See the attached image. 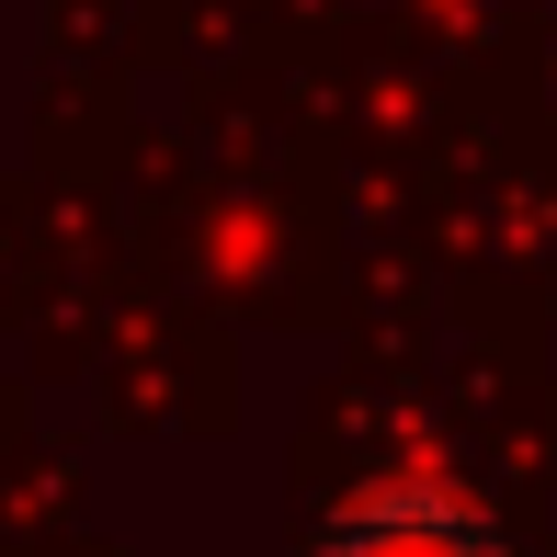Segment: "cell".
<instances>
[{
    "label": "cell",
    "mask_w": 557,
    "mask_h": 557,
    "mask_svg": "<svg viewBox=\"0 0 557 557\" xmlns=\"http://www.w3.org/2000/svg\"><path fill=\"white\" fill-rule=\"evenodd\" d=\"M331 557H467L444 535V512H410V500H375V512H352L342 535H331Z\"/></svg>",
    "instance_id": "6da1fadb"
}]
</instances>
